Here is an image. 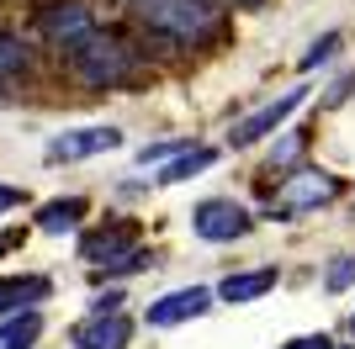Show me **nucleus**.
Wrapping results in <instances>:
<instances>
[{"label":"nucleus","instance_id":"f257e3e1","mask_svg":"<svg viewBox=\"0 0 355 349\" xmlns=\"http://www.w3.org/2000/svg\"><path fill=\"white\" fill-rule=\"evenodd\" d=\"M133 16L148 37H159L170 48H202L223 27L212 0H133Z\"/></svg>","mask_w":355,"mask_h":349},{"label":"nucleus","instance_id":"f03ea898","mask_svg":"<svg viewBox=\"0 0 355 349\" xmlns=\"http://www.w3.org/2000/svg\"><path fill=\"white\" fill-rule=\"evenodd\" d=\"M59 53H64V64H69V69L80 74L85 85H96V90L128 85V80L138 74L133 48L122 43V37H112V32H96V27H85L80 37H69Z\"/></svg>","mask_w":355,"mask_h":349},{"label":"nucleus","instance_id":"7ed1b4c3","mask_svg":"<svg viewBox=\"0 0 355 349\" xmlns=\"http://www.w3.org/2000/svg\"><path fill=\"white\" fill-rule=\"evenodd\" d=\"M340 174H329V170H302V174H286V186L276 190V217H297V212H313V206H329V202H340Z\"/></svg>","mask_w":355,"mask_h":349},{"label":"nucleus","instance_id":"20e7f679","mask_svg":"<svg viewBox=\"0 0 355 349\" xmlns=\"http://www.w3.org/2000/svg\"><path fill=\"white\" fill-rule=\"evenodd\" d=\"M191 228H196V238H207V244H234V238H244V233L254 228V217L239 202L212 196V202H202L191 212Z\"/></svg>","mask_w":355,"mask_h":349},{"label":"nucleus","instance_id":"39448f33","mask_svg":"<svg viewBox=\"0 0 355 349\" xmlns=\"http://www.w3.org/2000/svg\"><path fill=\"white\" fill-rule=\"evenodd\" d=\"M302 101H308V90H286L282 101H266L260 111L239 116V122H234V132H228V143H234V148H250V143H260V138H270V132L282 127V122H286V116H292Z\"/></svg>","mask_w":355,"mask_h":349},{"label":"nucleus","instance_id":"423d86ee","mask_svg":"<svg viewBox=\"0 0 355 349\" xmlns=\"http://www.w3.org/2000/svg\"><path fill=\"white\" fill-rule=\"evenodd\" d=\"M207 307H212L207 286H186V291H170V296H159V302H148L144 323L148 328H175V323H186V318H202Z\"/></svg>","mask_w":355,"mask_h":349},{"label":"nucleus","instance_id":"0eeeda50","mask_svg":"<svg viewBox=\"0 0 355 349\" xmlns=\"http://www.w3.org/2000/svg\"><path fill=\"white\" fill-rule=\"evenodd\" d=\"M122 143L117 127H74V132H59L53 143H48V159H90V154H112Z\"/></svg>","mask_w":355,"mask_h":349},{"label":"nucleus","instance_id":"6e6552de","mask_svg":"<svg viewBox=\"0 0 355 349\" xmlns=\"http://www.w3.org/2000/svg\"><path fill=\"white\" fill-rule=\"evenodd\" d=\"M85 27H90V11L80 6V0H48L43 11H37V32H43L53 48H64L69 37H80Z\"/></svg>","mask_w":355,"mask_h":349},{"label":"nucleus","instance_id":"1a4fd4ad","mask_svg":"<svg viewBox=\"0 0 355 349\" xmlns=\"http://www.w3.org/2000/svg\"><path fill=\"white\" fill-rule=\"evenodd\" d=\"M69 339H74L80 349H128V339H133V323L122 318V307H117V312H96V318H85Z\"/></svg>","mask_w":355,"mask_h":349},{"label":"nucleus","instance_id":"9d476101","mask_svg":"<svg viewBox=\"0 0 355 349\" xmlns=\"http://www.w3.org/2000/svg\"><path fill=\"white\" fill-rule=\"evenodd\" d=\"M138 244V228L133 222H117V228H96L80 238V260L90 265H106V260H117V254H128V249Z\"/></svg>","mask_w":355,"mask_h":349},{"label":"nucleus","instance_id":"9b49d317","mask_svg":"<svg viewBox=\"0 0 355 349\" xmlns=\"http://www.w3.org/2000/svg\"><path fill=\"white\" fill-rule=\"evenodd\" d=\"M48 291H53L48 276H6V280H0V312L37 307V302H48Z\"/></svg>","mask_w":355,"mask_h":349},{"label":"nucleus","instance_id":"f8f14e48","mask_svg":"<svg viewBox=\"0 0 355 349\" xmlns=\"http://www.w3.org/2000/svg\"><path fill=\"white\" fill-rule=\"evenodd\" d=\"M270 286H276V270L266 265V270H250V276H228V280L218 286V296L239 307V302H260V296H266Z\"/></svg>","mask_w":355,"mask_h":349},{"label":"nucleus","instance_id":"ddd939ff","mask_svg":"<svg viewBox=\"0 0 355 349\" xmlns=\"http://www.w3.org/2000/svg\"><path fill=\"white\" fill-rule=\"evenodd\" d=\"M11 323H0V349H32L37 334H43V318L37 307H21V312H6Z\"/></svg>","mask_w":355,"mask_h":349},{"label":"nucleus","instance_id":"4468645a","mask_svg":"<svg viewBox=\"0 0 355 349\" xmlns=\"http://www.w3.org/2000/svg\"><path fill=\"white\" fill-rule=\"evenodd\" d=\"M80 217H85V196H64V202H48L43 212H37V228L43 233H69V228H80Z\"/></svg>","mask_w":355,"mask_h":349},{"label":"nucleus","instance_id":"2eb2a0df","mask_svg":"<svg viewBox=\"0 0 355 349\" xmlns=\"http://www.w3.org/2000/svg\"><path fill=\"white\" fill-rule=\"evenodd\" d=\"M212 159H218V148H191V154H180V159H170V164H164V170H159V180H164V186H180V180H191L196 170H207Z\"/></svg>","mask_w":355,"mask_h":349},{"label":"nucleus","instance_id":"dca6fc26","mask_svg":"<svg viewBox=\"0 0 355 349\" xmlns=\"http://www.w3.org/2000/svg\"><path fill=\"white\" fill-rule=\"evenodd\" d=\"M27 69H32V53L21 48V37L0 32V80H21Z\"/></svg>","mask_w":355,"mask_h":349},{"label":"nucleus","instance_id":"f3484780","mask_svg":"<svg viewBox=\"0 0 355 349\" xmlns=\"http://www.w3.org/2000/svg\"><path fill=\"white\" fill-rule=\"evenodd\" d=\"M324 286H329V291H350V286H355V254H340V260L329 265Z\"/></svg>","mask_w":355,"mask_h":349},{"label":"nucleus","instance_id":"a211bd4d","mask_svg":"<svg viewBox=\"0 0 355 349\" xmlns=\"http://www.w3.org/2000/svg\"><path fill=\"white\" fill-rule=\"evenodd\" d=\"M334 48H340V32H324V37H318V43L302 53V69H318V64H329V58H334Z\"/></svg>","mask_w":355,"mask_h":349},{"label":"nucleus","instance_id":"6ab92c4d","mask_svg":"<svg viewBox=\"0 0 355 349\" xmlns=\"http://www.w3.org/2000/svg\"><path fill=\"white\" fill-rule=\"evenodd\" d=\"M297 148H302V132H297V138H286V143L270 154V170H276V164H292V159H297Z\"/></svg>","mask_w":355,"mask_h":349},{"label":"nucleus","instance_id":"aec40b11","mask_svg":"<svg viewBox=\"0 0 355 349\" xmlns=\"http://www.w3.org/2000/svg\"><path fill=\"white\" fill-rule=\"evenodd\" d=\"M27 202V190H16V186H0V212H11V206Z\"/></svg>","mask_w":355,"mask_h":349},{"label":"nucleus","instance_id":"412c9836","mask_svg":"<svg viewBox=\"0 0 355 349\" xmlns=\"http://www.w3.org/2000/svg\"><path fill=\"white\" fill-rule=\"evenodd\" d=\"M286 349H329V339L324 334H302V339H292Z\"/></svg>","mask_w":355,"mask_h":349},{"label":"nucleus","instance_id":"4be33fe9","mask_svg":"<svg viewBox=\"0 0 355 349\" xmlns=\"http://www.w3.org/2000/svg\"><path fill=\"white\" fill-rule=\"evenodd\" d=\"M122 307V291H106V296H96V312H117Z\"/></svg>","mask_w":355,"mask_h":349},{"label":"nucleus","instance_id":"5701e85b","mask_svg":"<svg viewBox=\"0 0 355 349\" xmlns=\"http://www.w3.org/2000/svg\"><path fill=\"white\" fill-rule=\"evenodd\" d=\"M350 90H355V74H345V80H340V85H334V90H329V101H345V96H350Z\"/></svg>","mask_w":355,"mask_h":349},{"label":"nucleus","instance_id":"b1692460","mask_svg":"<svg viewBox=\"0 0 355 349\" xmlns=\"http://www.w3.org/2000/svg\"><path fill=\"white\" fill-rule=\"evenodd\" d=\"M234 6H260V0H234Z\"/></svg>","mask_w":355,"mask_h":349},{"label":"nucleus","instance_id":"393cba45","mask_svg":"<svg viewBox=\"0 0 355 349\" xmlns=\"http://www.w3.org/2000/svg\"><path fill=\"white\" fill-rule=\"evenodd\" d=\"M350 334H355V318H350Z\"/></svg>","mask_w":355,"mask_h":349}]
</instances>
